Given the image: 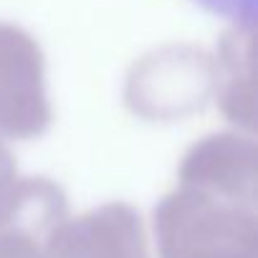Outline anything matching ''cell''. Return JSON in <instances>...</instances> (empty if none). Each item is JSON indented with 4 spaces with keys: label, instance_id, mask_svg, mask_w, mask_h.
Wrapping results in <instances>:
<instances>
[{
    "label": "cell",
    "instance_id": "obj_1",
    "mask_svg": "<svg viewBox=\"0 0 258 258\" xmlns=\"http://www.w3.org/2000/svg\"><path fill=\"white\" fill-rule=\"evenodd\" d=\"M160 258H258V210L177 185L155 208Z\"/></svg>",
    "mask_w": 258,
    "mask_h": 258
},
{
    "label": "cell",
    "instance_id": "obj_2",
    "mask_svg": "<svg viewBox=\"0 0 258 258\" xmlns=\"http://www.w3.org/2000/svg\"><path fill=\"white\" fill-rule=\"evenodd\" d=\"M177 185L233 203L258 205V145L243 132H215L198 140L180 160Z\"/></svg>",
    "mask_w": 258,
    "mask_h": 258
},
{
    "label": "cell",
    "instance_id": "obj_3",
    "mask_svg": "<svg viewBox=\"0 0 258 258\" xmlns=\"http://www.w3.org/2000/svg\"><path fill=\"white\" fill-rule=\"evenodd\" d=\"M51 258H150L142 215L129 203H104L63 218L48 238Z\"/></svg>",
    "mask_w": 258,
    "mask_h": 258
},
{
    "label": "cell",
    "instance_id": "obj_4",
    "mask_svg": "<svg viewBox=\"0 0 258 258\" xmlns=\"http://www.w3.org/2000/svg\"><path fill=\"white\" fill-rule=\"evenodd\" d=\"M69 215V198L58 182L16 177L0 198V258H51L48 238Z\"/></svg>",
    "mask_w": 258,
    "mask_h": 258
},
{
    "label": "cell",
    "instance_id": "obj_5",
    "mask_svg": "<svg viewBox=\"0 0 258 258\" xmlns=\"http://www.w3.org/2000/svg\"><path fill=\"white\" fill-rule=\"evenodd\" d=\"M53 109L43 86L36 51L21 41L0 38V142H28L46 135Z\"/></svg>",
    "mask_w": 258,
    "mask_h": 258
},
{
    "label": "cell",
    "instance_id": "obj_6",
    "mask_svg": "<svg viewBox=\"0 0 258 258\" xmlns=\"http://www.w3.org/2000/svg\"><path fill=\"white\" fill-rule=\"evenodd\" d=\"M213 76L198 61L150 63L126 84V106L145 121H182L208 104Z\"/></svg>",
    "mask_w": 258,
    "mask_h": 258
},
{
    "label": "cell",
    "instance_id": "obj_7",
    "mask_svg": "<svg viewBox=\"0 0 258 258\" xmlns=\"http://www.w3.org/2000/svg\"><path fill=\"white\" fill-rule=\"evenodd\" d=\"M192 3L240 28H253L255 23V0H192Z\"/></svg>",
    "mask_w": 258,
    "mask_h": 258
},
{
    "label": "cell",
    "instance_id": "obj_8",
    "mask_svg": "<svg viewBox=\"0 0 258 258\" xmlns=\"http://www.w3.org/2000/svg\"><path fill=\"white\" fill-rule=\"evenodd\" d=\"M16 177H18L16 157H13V152L6 147V142H0V198L6 195V190L13 185Z\"/></svg>",
    "mask_w": 258,
    "mask_h": 258
}]
</instances>
